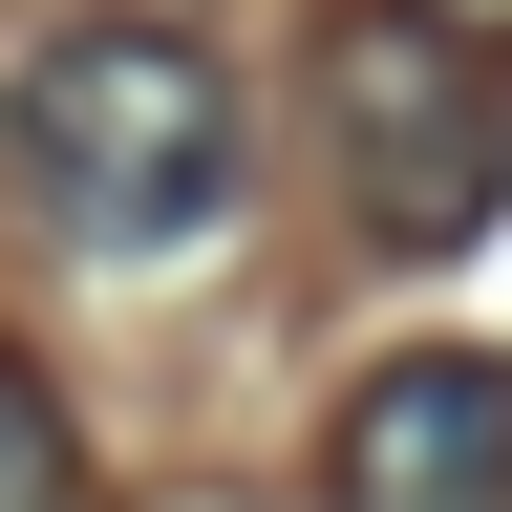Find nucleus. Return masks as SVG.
<instances>
[{
    "label": "nucleus",
    "mask_w": 512,
    "mask_h": 512,
    "mask_svg": "<svg viewBox=\"0 0 512 512\" xmlns=\"http://www.w3.org/2000/svg\"><path fill=\"white\" fill-rule=\"evenodd\" d=\"M0 192H22V235H64V256H192V235H235V192H256L235 64L192 22H64V43H22Z\"/></svg>",
    "instance_id": "f257e3e1"
},
{
    "label": "nucleus",
    "mask_w": 512,
    "mask_h": 512,
    "mask_svg": "<svg viewBox=\"0 0 512 512\" xmlns=\"http://www.w3.org/2000/svg\"><path fill=\"white\" fill-rule=\"evenodd\" d=\"M320 150H342V235L363 256H470L512 214V43L427 22V0H363L320 43Z\"/></svg>",
    "instance_id": "f03ea898"
},
{
    "label": "nucleus",
    "mask_w": 512,
    "mask_h": 512,
    "mask_svg": "<svg viewBox=\"0 0 512 512\" xmlns=\"http://www.w3.org/2000/svg\"><path fill=\"white\" fill-rule=\"evenodd\" d=\"M320 491H342V512H512V363H491V342H406V363H363Z\"/></svg>",
    "instance_id": "7ed1b4c3"
},
{
    "label": "nucleus",
    "mask_w": 512,
    "mask_h": 512,
    "mask_svg": "<svg viewBox=\"0 0 512 512\" xmlns=\"http://www.w3.org/2000/svg\"><path fill=\"white\" fill-rule=\"evenodd\" d=\"M64 491H86V448H64V406L0 363V512H64Z\"/></svg>",
    "instance_id": "20e7f679"
},
{
    "label": "nucleus",
    "mask_w": 512,
    "mask_h": 512,
    "mask_svg": "<svg viewBox=\"0 0 512 512\" xmlns=\"http://www.w3.org/2000/svg\"><path fill=\"white\" fill-rule=\"evenodd\" d=\"M427 22H470V43H512V0H427Z\"/></svg>",
    "instance_id": "39448f33"
}]
</instances>
